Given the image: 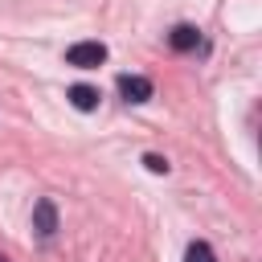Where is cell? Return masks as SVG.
<instances>
[{"instance_id":"obj_1","label":"cell","mask_w":262,"mask_h":262,"mask_svg":"<svg viewBox=\"0 0 262 262\" xmlns=\"http://www.w3.org/2000/svg\"><path fill=\"white\" fill-rule=\"evenodd\" d=\"M66 61L78 66V70H94V66L106 61V45H102V41H78V45L66 49Z\"/></svg>"},{"instance_id":"obj_2","label":"cell","mask_w":262,"mask_h":262,"mask_svg":"<svg viewBox=\"0 0 262 262\" xmlns=\"http://www.w3.org/2000/svg\"><path fill=\"white\" fill-rule=\"evenodd\" d=\"M119 94L127 102H147L151 98V82L143 74H119Z\"/></svg>"},{"instance_id":"obj_3","label":"cell","mask_w":262,"mask_h":262,"mask_svg":"<svg viewBox=\"0 0 262 262\" xmlns=\"http://www.w3.org/2000/svg\"><path fill=\"white\" fill-rule=\"evenodd\" d=\"M33 229H37L41 237H53V229H57V209H53L49 196H41V201L33 205Z\"/></svg>"},{"instance_id":"obj_4","label":"cell","mask_w":262,"mask_h":262,"mask_svg":"<svg viewBox=\"0 0 262 262\" xmlns=\"http://www.w3.org/2000/svg\"><path fill=\"white\" fill-rule=\"evenodd\" d=\"M168 45H172L176 53H188V49H196V45H201V33H196L192 25H176V29L168 33Z\"/></svg>"},{"instance_id":"obj_5","label":"cell","mask_w":262,"mask_h":262,"mask_svg":"<svg viewBox=\"0 0 262 262\" xmlns=\"http://www.w3.org/2000/svg\"><path fill=\"white\" fill-rule=\"evenodd\" d=\"M70 102H74L78 111H94V106H98V90L86 86V82H78V86H70Z\"/></svg>"},{"instance_id":"obj_6","label":"cell","mask_w":262,"mask_h":262,"mask_svg":"<svg viewBox=\"0 0 262 262\" xmlns=\"http://www.w3.org/2000/svg\"><path fill=\"white\" fill-rule=\"evenodd\" d=\"M184 262H217V254H213L209 242H192V246L184 250Z\"/></svg>"},{"instance_id":"obj_7","label":"cell","mask_w":262,"mask_h":262,"mask_svg":"<svg viewBox=\"0 0 262 262\" xmlns=\"http://www.w3.org/2000/svg\"><path fill=\"white\" fill-rule=\"evenodd\" d=\"M143 164H147V172H168V160H164V156H156V151H147V156H143Z\"/></svg>"},{"instance_id":"obj_8","label":"cell","mask_w":262,"mask_h":262,"mask_svg":"<svg viewBox=\"0 0 262 262\" xmlns=\"http://www.w3.org/2000/svg\"><path fill=\"white\" fill-rule=\"evenodd\" d=\"M0 262H8V258H4V254H0Z\"/></svg>"}]
</instances>
